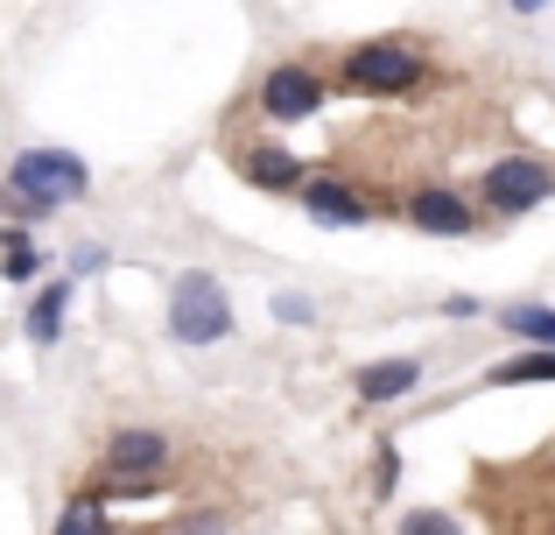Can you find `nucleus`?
I'll use <instances>...</instances> for the list:
<instances>
[{
  "mask_svg": "<svg viewBox=\"0 0 555 535\" xmlns=\"http://www.w3.org/2000/svg\"><path fill=\"white\" fill-rule=\"evenodd\" d=\"M85 191H92V169H85V155H70V149H22L8 169H0V205H8L14 219L64 212V205H78Z\"/></svg>",
  "mask_w": 555,
  "mask_h": 535,
  "instance_id": "nucleus-1",
  "label": "nucleus"
},
{
  "mask_svg": "<svg viewBox=\"0 0 555 535\" xmlns=\"http://www.w3.org/2000/svg\"><path fill=\"white\" fill-rule=\"evenodd\" d=\"M338 78L366 99H408L415 85H429V50L415 36H373L338 56Z\"/></svg>",
  "mask_w": 555,
  "mask_h": 535,
  "instance_id": "nucleus-2",
  "label": "nucleus"
},
{
  "mask_svg": "<svg viewBox=\"0 0 555 535\" xmlns=\"http://www.w3.org/2000/svg\"><path fill=\"white\" fill-rule=\"evenodd\" d=\"M169 437L163 430H113L106 437V451H99V494H120V500H149V494H163V472H169Z\"/></svg>",
  "mask_w": 555,
  "mask_h": 535,
  "instance_id": "nucleus-3",
  "label": "nucleus"
},
{
  "mask_svg": "<svg viewBox=\"0 0 555 535\" xmlns=\"http://www.w3.org/2000/svg\"><path fill=\"white\" fill-rule=\"evenodd\" d=\"M169 339L177 345H218L232 339V296L211 268H183L169 282Z\"/></svg>",
  "mask_w": 555,
  "mask_h": 535,
  "instance_id": "nucleus-4",
  "label": "nucleus"
},
{
  "mask_svg": "<svg viewBox=\"0 0 555 535\" xmlns=\"http://www.w3.org/2000/svg\"><path fill=\"white\" fill-rule=\"evenodd\" d=\"M555 198V169L542 155H500V163H486V177H478V205L500 212V219H520V212L548 205Z\"/></svg>",
  "mask_w": 555,
  "mask_h": 535,
  "instance_id": "nucleus-5",
  "label": "nucleus"
},
{
  "mask_svg": "<svg viewBox=\"0 0 555 535\" xmlns=\"http://www.w3.org/2000/svg\"><path fill=\"white\" fill-rule=\"evenodd\" d=\"M324 99H331V85H324L317 64H274L268 78H260L254 106H260V120H274V127H302V120L324 113Z\"/></svg>",
  "mask_w": 555,
  "mask_h": 535,
  "instance_id": "nucleus-6",
  "label": "nucleus"
},
{
  "mask_svg": "<svg viewBox=\"0 0 555 535\" xmlns=\"http://www.w3.org/2000/svg\"><path fill=\"white\" fill-rule=\"evenodd\" d=\"M401 219L415 226V233H429V240H472L478 233L472 198L450 191V183H415V191L401 198Z\"/></svg>",
  "mask_w": 555,
  "mask_h": 535,
  "instance_id": "nucleus-7",
  "label": "nucleus"
},
{
  "mask_svg": "<svg viewBox=\"0 0 555 535\" xmlns=\"http://www.w3.org/2000/svg\"><path fill=\"white\" fill-rule=\"evenodd\" d=\"M232 163H240V177L254 183V191H268V198H288V191H302V183H310L302 155H296V149H282V141H246Z\"/></svg>",
  "mask_w": 555,
  "mask_h": 535,
  "instance_id": "nucleus-8",
  "label": "nucleus"
},
{
  "mask_svg": "<svg viewBox=\"0 0 555 535\" xmlns=\"http://www.w3.org/2000/svg\"><path fill=\"white\" fill-rule=\"evenodd\" d=\"M296 198H302V212H310L317 226H331V233H345V226H366V219H373L366 191H359V183H345V177H310Z\"/></svg>",
  "mask_w": 555,
  "mask_h": 535,
  "instance_id": "nucleus-9",
  "label": "nucleus"
},
{
  "mask_svg": "<svg viewBox=\"0 0 555 535\" xmlns=\"http://www.w3.org/2000/svg\"><path fill=\"white\" fill-rule=\"evenodd\" d=\"M415 381H422V359H373V367L352 373V395L366 402V409H379V402L415 395Z\"/></svg>",
  "mask_w": 555,
  "mask_h": 535,
  "instance_id": "nucleus-10",
  "label": "nucleus"
},
{
  "mask_svg": "<svg viewBox=\"0 0 555 535\" xmlns=\"http://www.w3.org/2000/svg\"><path fill=\"white\" fill-rule=\"evenodd\" d=\"M64 317H70V275H56V282L36 289V303H28V317H22L28 345H56L64 339Z\"/></svg>",
  "mask_w": 555,
  "mask_h": 535,
  "instance_id": "nucleus-11",
  "label": "nucleus"
},
{
  "mask_svg": "<svg viewBox=\"0 0 555 535\" xmlns=\"http://www.w3.org/2000/svg\"><path fill=\"white\" fill-rule=\"evenodd\" d=\"M50 535H113V522H106V494H99V486H78V494L64 500V514H56Z\"/></svg>",
  "mask_w": 555,
  "mask_h": 535,
  "instance_id": "nucleus-12",
  "label": "nucleus"
},
{
  "mask_svg": "<svg viewBox=\"0 0 555 535\" xmlns=\"http://www.w3.org/2000/svg\"><path fill=\"white\" fill-rule=\"evenodd\" d=\"M486 381H492V387H534V381H555V345H528L520 359L492 367Z\"/></svg>",
  "mask_w": 555,
  "mask_h": 535,
  "instance_id": "nucleus-13",
  "label": "nucleus"
},
{
  "mask_svg": "<svg viewBox=\"0 0 555 535\" xmlns=\"http://www.w3.org/2000/svg\"><path fill=\"white\" fill-rule=\"evenodd\" d=\"M500 331H514L520 345H555V310H548V303H506Z\"/></svg>",
  "mask_w": 555,
  "mask_h": 535,
  "instance_id": "nucleus-14",
  "label": "nucleus"
},
{
  "mask_svg": "<svg viewBox=\"0 0 555 535\" xmlns=\"http://www.w3.org/2000/svg\"><path fill=\"white\" fill-rule=\"evenodd\" d=\"M36 268H42V254L28 240V226H0V275L8 282H36Z\"/></svg>",
  "mask_w": 555,
  "mask_h": 535,
  "instance_id": "nucleus-15",
  "label": "nucleus"
},
{
  "mask_svg": "<svg viewBox=\"0 0 555 535\" xmlns=\"http://www.w3.org/2000/svg\"><path fill=\"white\" fill-rule=\"evenodd\" d=\"M393 535H464V528H457V514H443V508H415V514H401Z\"/></svg>",
  "mask_w": 555,
  "mask_h": 535,
  "instance_id": "nucleus-16",
  "label": "nucleus"
},
{
  "mask_svg": "<svg viewBox=\"0 0 555 535\" xmlns=\"http://www.w3.org/2000/svg\"><path fill=\"white\" fill-rule=\"evenodd\" d=\"M393 480H401V451L393 444H379V466H373V500L393 494Z\"/></svg>",
  "mask_w": 555,
  "mask_h": 535,
  "instance_id": "nucleus-17",
  "label": "nucleus"
},
{
  "mask_svg": "<svg viewBox=\"0 0 555 535\" xmlns=\"http://www.w3.org/2000/svg\"><path fill=\"white\" fill-rule=\"evenodd\" d=\"M169 535H232V528H225V514H211V508H204V514H183V522L169 528Z\"/></svg>",
  "mask_w": 555,
  "mask_h": 535,
  "instance_id": "nucleus-18",
  "label": "nucleus"
},
{
  "mask_svg": "<svg viewBox=\"0 0 555 535\" xmlns=\"http://www.w3.org/2000/svg\"><path fill=\"white\" fill-rule=\"evenodd\" d=\"M274 317H282V324H310L317 303H310V296H274Z\"/></svg>",
  "mask_w": 555,
  "mask_h": 535,
  "instance_id": "nucleus-19",
  "label": "nucleus"
},
{
  "mask_svg": "<svg viewBox=\"0 0 555 535\" xmlns=\"http://www.w3.org/2000/svg\"><path fill=\"white\" fill-rule=\"evenodd\" d=\"M506 8H514L520 22H548V14H555V0H506Z\"/></svg>",
  "mask_w": 555,
  "mask_h": 535,
  "instance_id": "nucleus-20",
  "label": "nucleus"
},
{
  "mask_svg": "<svg viewBox=\"0 0 555 535\" xmlns=\"http://www.w3.org/2000/svg\"><path fill=\"white\" fill-rule=\"evenodd\" d=\"M99 262H106V254H99V247H78V254H70V275H92Z\"/></svg>",
  "mask_w": 555,
  "mask_h": 535,
  "instance_id": "nucleus-21",
  "label": "nucleus"
},
{
  "mask_svg": "<svg viewBox=\"0 0 555 535\" xmlns=\"http://www.w3.org/2000/svg\"><path fill=\"white\" fill-rule=\"evenodd\" d=\"M443 317H478V296H443Z\"/></svg>",
  "mask_w": 555,
  "mask_h": 535,
  "instance_id": "nucleus-22",
  "label": "nucleus"
}]
</instances>
